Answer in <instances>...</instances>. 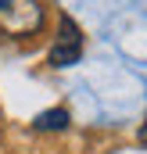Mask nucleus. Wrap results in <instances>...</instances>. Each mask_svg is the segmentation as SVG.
Masks as SVG:
<instances>
[{
  "label": "nucleus",
  "mask_w": 147,
  "mask_h": 154,
  "mask_svg": "<svg viewBox=\"0 0 147 154\" xmlns=\"http://www.w3.org/2000/svg\"><path fill=\"white\" fill-rule=\"evenodd\" d=\"M33 125H36L39 133H58V129H65V125H68V111H65V108L39 111V115L33 118Z\"/></svg>",
  "instance_id": "7ed1b4c3"
},
{
  "label": "nucleus",
  "mask_w": 147,
  "mask_h": 154,
  "mask_svg": "<svg viewBox=\"0 0 147 154\" xmlns=\"http://www.w3.org/2000/svg\"><path fill=\"white\" fill-rule=\"evenodd\" d=\"M140 143L147 147V118H144V125H140Z\"/></svg>",
  "instance_id": "20e7f679"
},
{
  "label": "nucleus",
  "mask_w": 147,
  "mask_h": 154,
  "mask_svg": "<svg viewBox=\"0 0 147 154\" xmlns=\"http://www.w3.org/2000/svg\"><path fill=\"white\" fill-rule=\"evenodd\" d=\"M43 4L39 0H0V29L7 36L22 39L43 29Z\"/></svg>",
  "instance_id": "f257e3e1"
},
{
  "label": "nucleus",
  "mask_w": 147,
  "mask_h": 154,
  "mask_svg": "<svg viewBox=\"0 0 147 154\" xmlns=\"http://www.w3.org/2000/svg\"><path fill=\"white\" fill-rule=\"evenodd\" d=\"M79 57H83V32H79V25H75L68 14H61V22H58V39L50 43L47 61H50L54 68H68Z\"/></svg>",
  "instance_id": "f03ea898"
}]
</instances>
